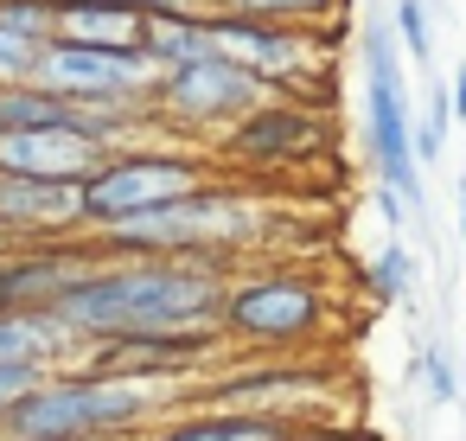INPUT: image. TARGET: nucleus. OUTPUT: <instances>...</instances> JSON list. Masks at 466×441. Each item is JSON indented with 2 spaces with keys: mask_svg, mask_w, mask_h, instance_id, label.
I'll use <instances>...</instances> for the list:
<instances>
[{
  "mask_svg": "<svg viewBox=\"0 0 466 441\" xmlns=\"http://www.w3.org/2000/svg\"><path fill=\"white\" fill-rule=\"evenodd\" d=\"M447 122H453V90L441 77H428V109L415 116V160L421 167L447 160Z\"/></svg>",
  "mask_w": 466,
  "mask_h": 441,
  "instance_id": "nucleus-21",
  "label": "nucleus"
},
{
  "mask_svg": "<svg viewBox=\"0 0 466 441\" xmlns=\"http://www.w3.org/2000/svg\"><path fill=\"white\" fill-rule=\"evenodd\" d=\"M39 84L77 109H154L160 97V71L141 52H109V46H46Z\"/></svg>",
  "mask_w": 466,
  "mask_h": 441,
  "instance_id": "nucleus-10",
  "label": "nucleus"
},
{
  "mask_svg": "<svg viewBox=\"0 0 466 441\" xmlns=\"http://www.w3.org/2000/svg\"><path fill=\"white\" fill-rule=\"evenodd\" d=\"M281 441H377V435L358 428V422H300V428H288Z\"/></svg>",
  "mask_w": 466,
  "mask_h": 441,
  "instance_id": "nucleus-25",
  "label": "nucleus"
},
{
  "mask_svg": "<svg viewBox=\"0 0 466 441\" xmlns=\"http://www.w3.org/2000/svg\"><path fill=\"white\" fill-rule=\"evenodd\" d=\"M211 39L218 58L243 65L268 97L281 103H319L326 97V71H332V46L345 39V26L332 20L326 33H300V26H268V20H243V14H211Z\"/></svg>",
  "mask_w": 466,
  "mask_h": 441,
  "instance_id": "nucleus-6",
  "label": "nucleus"
},
{
  "mask_svg": "<svg viewBox=\"0 0 466 441\" xmlns=\"http://www.w3.org/2000/svg\"><path fill=\"white\" fill-rule=\"evenodd\" d=\"M268 103V90L230 65V58H205L192 71H167L160 77V97H154V122L167 135H179V148H198V141H224L237 122H249L256 109Z\"/></svg>",
  "mask_w": 466,
  "mask_h": 441,
  "instance_id": "nucleus-9",
  "label": "nucleus"
},
{
  "mask_svg": "<svg viewBox=\"0 0 466 441\" xmlns=\"http://www.w3.org/2000/svg\"><path fill=\"white\" fill-rule=\"evenodd\" d=\"M294 422L275 415H249V409H186L173 422H160L147 441H281Z\"/></svg>",
  "mask_w": 466,
  "mask_h": 441,
  "instance_id": "nucleus-17",
  "label": "nucleus"
},
{
  "mask_svg": "<svg viewBox=\"0 0 466 441\" xmlns=\"http://www.w3.org/2000/svg\"><path fill=\"white\" fill-rule=\"evenodd\" d=\"M390 26L402 33V52L434 77V33H428V7L421 0H396V14H390Z\"/></svg>",
  "mask_w": 466,
  "mask_h": 441,
  "instance_id": "nucleus-23",
  "label": "nucleus"
},
{
  "mask_svg": "<svg viewBox=\"0 0 466 441\" xmlns=\"http://www.w3.org/2000/svg\"><path fill=\"white\" fill-rule=\"evenodd\" d=\"M345 0H218V14H243V20H268V26H300V33H326L339 20Z\"/></svg>",
  "mask_w": 466,
  "mask_h": 441,
  "instance_id": "nucleus-19",
  "label": "nucleus"
},
{
  "mask_svg": "<svg viewBox=\"0 0 466 441\" xmlns=\"http://www.w3.org/2000/svg\"><path fill=\"white\" fill-rule=\"evenodd\" d=\"M58 7V39L65 46H109V52H141V20L116 0H52Z\"/></svg>",
  "mask_w": 466,
  "mask_h": 441,
  "instance_id": "nucleus-16",
  "label": "nucleus"
},
{
  "mask_svg": "<svg viewBox=\"0 0 466 441\" xmlns=\"http://www.w3.org/2000/svg\"><path fill=\"white\" fill-rule=\"evenodd\" d=\"M415 275H421V262H415V250L409 243H383L370 262H364V288L383 301V307H415Z\"/></svg>",
  "mask_w": 466,
  "mask_h": 441,
  "instance_id": "nucleus-20",
  "label": "nucleus"
},
{
  "mask_svg": "<svg viewBox=\"0 0 466 441\" xmlns=\"http://www.w3.org/2000/svg\"><path fill=\"white\" fill-rule=\"evenodd\" d=\"M224 326H192V333H135V339H96L84 345L77 371L103 377H141V384H198L211 377V358L224 352Z\"/></svg>",
  "mask_w": 466,
  "mask_h": 441,
  "instance_id": "nucleus-12",
  "label": "nucleus"
},
{
  "mask_svg": "<svg viewBox=\"0 0 466 441\" xmlns=\"http://www.w3.org/2000/svg\"><path fill=\"white\" fill-rule=\"evenodd\" d=\"M447 90H453V122H466V65L453 71V84H447Z\"/></svg>",
  "mask_w": 466,
  "mask_h": 441,
  "instance_id": "nucleus-28",
  "label": "nucleus"
},
{
  "mask_svg": "<svg viewBox=\"0 0 466 441\" xmlns=\"http://www.w3.org/2000/svg\"><path fill=\"white\" fill-rule=\"evenodd\" d=\"M332 390H339V364L326 358H230L224 371L192 384L205 409H249V415H275L294 428L313 422L307 409H326Z\"/></svg>",
  "mask_w": 466,
  "mask_h": 441,
  "instance_id": "nucleus-8",
  "label": "nucleus"
},
{
  "mask_svg": "<svg viewBox=\"0 0 466 441\" xmlns=\"http://www.w3.org/2000/svg\"><path fill=\"white\" fill-rule=\"evenodd\" d=\"M313 154H326L319 103H281V97H268L249 122H237L218 141L224 173H288V167H307Z\"/></svg>",
  "mask_w": 466,
  "mask_h": 441,
  "instance_id": "nucleus-11",
  "label": "nucleus"
},
{
  "mask_svg": "<svg viewBox=\"0 0 466 441\" xmlns=\"http://www.w3.org/2000/svg\"><path fill=\"white\" fill-rule=\"evenodd\" d=\"M141 58L167 77V71H192L205 58H218L211 39V14H147L141 20Z\"/></svg>",
  "mask_w": 466,
  "mask_h": 441,
  "instance_id": "nucleus-15",
  "label": "nucleus"
},
{
  "mask_svg": "<svg viewBox=\"0 0 466 441\" xmlns=\"http://www.w3.org/2000/svg\"><path fill=\"white\" fill-rule=\"evenodd\" d=\"M0 441H14V435H0Z\"/></svg>",
  "mask_w": 466,
  "mask_h": 441,
  "instance_id": "nucleus-31",
  "label": "nucleus"
},
{
  "mask_svg": "<svg viewBox=\"0 0 466 441\" xmlns=\"http://www.w3.org/2000/svg\"><path fill=\"white\" fill-rule=\"evenodd\" d=\"M460 250H466V186H460Z\"/></svg>",
  "mask_w": 466,
  "mask_h": 441,
  "instance_id": "nucleus-29",
  "label": "nucleus"
},
{
  "mask_svg": "<svg viewBox=\"0 0 466 441\" xmlns=\"http://www.w3.org/2000/svg\"><path fill=\"white\" fill-rule=\"evenodd\" d=\"M0 364H26V371H77L84 364V339L71 333L65 313L39 307V313H0Z\"/></svg>",
  "mask_w": 466,
  "mask_h": 441,
  "instance_id": "nucleus-14",
  "label": "nucleus"
},
{
  "mask_svg": "<svg viewBox=\"0 0 466 441\" xmlns=\"http://www.w3.org/2000/svg\"><path fill=\"white\" fill-rule=\"evenodd\" d=\"M46 384V371H26V364H0V428H7V415Z\"/></svg>",
  "mask_w": 466,
  "mask_h": 441,
  "instance_id": "nucleus-24",
  "label": "nucleus"
},
{
  "mask_svg": "<svg viewBox=\"0 0 466 441\" xmlns=\"http://www.w3.org/2000/svg\"><path fill=\"white\" fill-rule=\"evenodd\" d=\"M428 390H434V396H441V403H453V396H460V390H466V377H460V371H453V358H447V352H441V345H428Z\"/></svg>",
  "mask_w": 466,
  "mask_h": 441,
  "instance_id": "nucleus-26",
  "label": "nucleus"
},
{
  "mask_svg": "<svg viewBox=\"0 0 466 441\" xmlns=\"http://www.w3.org/2000/svg\"><path fill=\"white\" fill-rule=\"evenodd\" d=\"M20 128H84V109L52 97L46 84L0 90V135H20Z\"/></svg>",
  "mask_w": 466,
  "mask_h": 441,
  "instance_id": "nucleus-18",
  "label": "nucleus"
},
{
  "mask_svg": "<svg viewBox=\"0 0 466 441\" xmlns=\"http://www.w3.org/2000/svg\"><path fill=\"white\" fill-rule=\"evenodd\" d=\"M192 384H141V377H103V371H52L0 435L14 441H147L160 422L186 415L173 409Z\"/></svg>",
  "mask_w": 466,
  "mask_h": 441,
  "instance_id": "nucleus-2",
  "label": "nucleus"
},
{
  "mask_svg": "<svg viewBox=\"0 0 466 441\" xmlns=\"http://www.w3.org/2000/svg\"><path fill=\"white\" fill-rule=\"evenodd\" d=\"M0 7H14V0H0Z\"/></svg>",
  "mask_w": 466,
  "mask_h": 441,
  "instance_id": "nucleus-30",
  "label": "nucleus"
},
{
  "mask_svg": "<svg viewBox=\"0 0 466 441\" xmlns=\"http://www.w3.org/2000/svg\"><path fill=\"white\" fill-rule=\"evenodd\" d=\"M358 58H364V154H370L377 179L390 192H402L409 218L428 224V186H421V160H415V109H409V90H402V71H396L390 20L364 14Z\"/></svg>",
  "mask_w": 466,
  "mask_h": 441,
  "instance_id": "nucleus-4",
  "label": "nucleus"
},
{
  "mask_svg": "<svg viewBox=\"0 0 466 441\" xmlns=\"http://www.w3.org/2000/svg\"><path fill=\"white\" fill-rule=\"evenodd\" d=\"M116 7H135V14H218V0H116Z\"/></svg>",
  "mask_w": 466,
  "mask_h": 441,
  "instance_id": "nucleus-27",
  "label": "nucleus"
},
{
  "mask_svg": "<svg viewBox=\"0 0 466 441\" xmlns=\"http://www.w3.org/2000/svg\"><path fill=\"white\" fill-rule=\"evenodd\" d=\"M224 186V167L205 160L198 148H122L90 186H84V231L103 237L116 224H135L147 211H167L179 199H198Z\"/></svg>",
  "mask_w": 466,
  "mask_h": 441,
  "instance_id": "nucleus-5",
  "label": "nucleus"
},
{
  "mask_svg": "<svg viewBox=\"0 0 466 441\" xmlns=\"http://www.w3.org/2000/svg\"><path fill=\"white\" fill-rule=\"evenodd\" d=\"M96 243V237H90ZM230 269L218 262H179V256H103L65 301L58 313L84 345L96 339H135V333H192V326H224L230 301Z\"/></svg>",
  "mask_w": 466,
  "mask_h": 441,
  "instance_id": "nucleus-1",
  "label": "nucleus"
},
{
  "mask_svg": "<svg viewBox=\"0 0 466 441\" xmlns=\"http://www.w3.org/2000/svg\"><path fill=\"white\" fill-rule=\"evenodd\" d=\"M275 224V205H262L249 186H211L198 199H179L167 211H147L135 224H116L96 237L103 256H179V262H218L230 269L249 256Z\"/></svg>",
  "mask_w": 466,
  "mask_h": 441,
  "instance_id": "nucleus-3",
  "label": "nucleus"
},
{
  "mask_svg": "<svg viewBox=\"0 0 466 441\" xmlns=\"http://www.w3.org/2000/svg\"><path fill=\"white\" fill-rule=\"evenodd\" d=\"M39 65H46V39H26L0 20V90H20V84H39Z\"/></svg>",
  "mask_w": 466,
  "mask_h": 441,
  "instance_id": "nucleus-22",
  "label": "nucleus"
},
{
  "mask_svg": "<svg viewBox=\"0 0 466 441\" xmlns=\"http://www.w3.org/2000/svg\"><path fill=\"white\" fill-rule=\"evenodd\" d=\"M116 148H103L90 128H20L0 135V173L14 179H46V186H90Z\"/></svg>",
  "mask_w": 466,
  "mask_h": 441,
  "instance_id": "nucleus-13",
  "label": "nucleus"
},
{
  "mask_svg": "<svg viewBox=\"0 0 466 441\" xmlns=\"http://www.w3.org/2000/svg\"><path fill=\"white\" fill-rule=\"evenodd\" d=\"M332 326V294L313 275H237L230 301H224V339L230 345H262V352H288V345H319Z\"/></svg>",
  "mask_w": 466,
  "mask_h": 441,
  "instance_id": "nucleus-7",
  "label": "nucleus"
}]
</instances>
